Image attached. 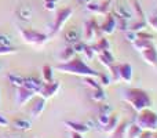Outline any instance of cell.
I'll list each match as a JSON object with an SVG mask.
<instances>
[{
	"label": "cell",
	"mask_w": 157,
	"mask_h": 138,
	"mask_svg": "<svg viewBox=\"0 0 157 138\" xmlns=\"http://www.w3.org/2000/svg\"><path fill=\"white\" fill-rule=\"evenodd\" d=\"M55 69H57L58 72L68 73V75H75V76H81V77H86V76L98 77V76H99L98 70L88 66L81 58H72L68 62H61L59 65L55 66Z\"/></svg>",
	"instance_id": "1"
},
{
	"label": "cell",
	"mask_w": 157,
	"mask_h": 138,
	"mask_svg": "<svg viewBox=\"0 0 157 138\" xmlns=\"http://www.w3.org/2000/svg\"><path fill=\"white\" fill-rule=\"evenodd\" d=\"M123 100L130 104L134 111H136V112L147 109L152 105V98L142 89H127L124 91Z\"/></svg>",
	"instance_id": "2"
},
{
	"label": "cell",
	"mask_w": 157,
	"mask_h": 138,
	"mask_svg": "<svg viewBox=\"0 0 157 138\" xmlns=\"http://www.w3.org/2000/svg\"><path fill=\"white\" fill-rule=\"evenodd\" d=\"M136 124H138L142 130L157 131V113L150 111L149 108L144 109V111L139 112L138 119H136Z\"/></svg>",
	"instance_id": "3"
},
{
	"label": "cell",
	"mask_w": 157,
	"mask_h": 138,
	"mask_svg": "<svg viewBox=\"0 0 157 138\" xmlns=\"http://www.w3.org/2000/svg\"><path fill=\"white\" fill-rule=\"evenodd\" d=\"M21 36L25 43L32 44L35 47H43L48 41V36L33 29H21Z\"/></svg>",
	"instance_id": "4"
},
{
	"label": "cell",
	"mask_w": 157,
	"mask_h": 138,
	"mask_svg": "<svg viewBox=\"0 0 157 138\" xmlns=\"http://www.w3.org/2000/svg\"><path fill=\"white\" fill-rule=\"evenodd\" d=\"M72 13H73V11H72V8H69V7L61 8V10L58 11L57 17H55V21H54V26H52V35H57V33L62 29L65 22L71 18Z\"/></svg>",
	"instance_id": "5"
},
{
	"label": "cell",
	"mask_w": 157,
	"mask_h": 138,
	"mask_svg": "<svg viewBox=\"0 0 157 138\" xmlns=\"http://www.w3.org/2000/svg\"><path fill=\"white\" fill-rule=\"evenodd\" d=\"M59 89H61V84L58 83V81H54V80L52 81H46V83L41 84L40 90H39V94H40L44 100H47V98L54 97Z\"/></svg>",
	"instance_id": "6"
},
{
	"label": "cell",
	"mask_w": 157,
	"mask_h": 138,
	"mask_svg": "<svg viewBox=\"0 0 157 138\" xmlns=\"http://www.w3.org/2000/svg\"><path fill=\"white\" fill-rule=\"evenodd\" d=\"M98 35H101V29H99V25L97 24V21L95 19L86 21V24H84V37L87 40H92Z\"/></svg>",
	"instance_id": "7"
},
{
	"label": "cell",
	"mask_w": 157,
	"mask_h": 138,
	"mask_svg": "<svg viewBox=\"0 0 157 138\" xmlns=\"http://www.w3.org/2000/svg\"><path fill=\"white\" fill-rule=\"evenodd\" d=\"M36 93L32 91V90L26 89L25 86L17 87V104L19 106H24L25 104H28L33 97H35Z\"/></svg>",
	"instance_id": "8"
},
{
	"label": "cell",
	"mask_w": 157,
	"mask_h": 138,
	"mask_svg": "<svg viewBox=\"0 0 157 138\" xmlns=\"http://www.w3.org/2000/svg\"><path fill=\"white\" fill-rule=\"evenodd\" d=\"M117 72H119L120 81L130 84L132 81V66L131 64H116Z\"/></svg>",
	"instance_id": "9"
},
{
	"label": "cell",
	"mask_w": 157,
	"mask_h": 138,
	"mask_svg": "<svg viewBox=\"0 0 157 138\" xmlns=\"http://www.w3.org/2000/svg\"><path fill=\"white\" fill-rule=\"evenodd\" d=\"M116 28H117V18L114 17V14L109 13L106 15V21L101 25L99 29L101 33H103V35H112V33H114Z\"/></svg>",
	"instance_id": "10"
},
{
	"label": "cell",
	"mask_w": 157,
	"mask_h": 138,
	"mask_svg": "<svg viewBox=\"0 0 157 138\" xmlns=\"http://www.w3.org/2000/svg\"><path fill=\"white\" fill-rule=\"evenodd\" d=\"M141 55L149 65H152L153 68H157V47L155 43L150 44L147 49H145L141 53Z\"/></svg>",
	"instance_id": "11"
},
{
	"label": "cell",
	"mask_w": 157,
	"mask_h": 138,
	"mask_svg": "<svg viewBox=\"0 0 157 138\" xmlns=\"http://www.w3.org/2000/svg\"><path fill=\"white\" fill-rule=\"evenodd\" d=\"M113 14H114V17H116L117 19H131L134 17V14H132V11L130 10V8L127 7V6H124V4H117V6H114V8H113Z\"/></svg>",
	"instance_id": "12"
},
{
	"label": "cell",
	"mask_w": 157,
	"mask_h": 138,
	"mask_svg": "<svg viewBox=\"0 0 157 138\" xmlns=\"http://www.w3.org/2000/svg\"><path fill=\"white\" fill-rule=\"evenodd\" d=\"M97 55H98V60L101 61V64L105 65L106 68H110V66L116 62V61H114V55L110 53V50H103V51L98 53Z\"/></svg>",
	"instance_id": "13"
},
{
	"label": "cell",
	"mask_w": 157,
	"mask_h": 138,
	"mask_svg": "<svg viewBox=\"0 0 157 138\" xmlns=\"http://www.w3.org/2000/svg\"><path fill=\"white\" fill-rule=\"evenodd\" d=\"M41 84H43V81H41L40 79L35 77V76H29V77H25L24 86L26 87V89H29V90H32V91H35V93H39V90H40Z\"/></svg>",
	"instance_id": "14"
},
{
	"label": "cell",
	"mask_w": 157,
	"mask_h": 138,
	"mask_svg": "<svg viewBox=\"0 0 157 138\" xmlns=\"http://www.w3.org/2000/svg\"><path fill=\"white\" fill-rule=\"evenodd\" d=\"M80 37H81V32L77 28H71V29H68L65 32V40L69 44H75L77 41H80Z\"/></svg>",
	"instance_id": "15"
},
{
	"label": "cell",
	"mask_w": 157,
	"mask_h": 138,
	"mask_svg": "<svg viewBox=\"0 0 157 138\" xmlns=\"http://www.w3.org/2000/svg\"><path fill=\"white\" fill-rule=\"evenodd\" d=\"M44 106H46V100H44L43 97L37 98V100L35 101V104L32 105V108H30V113H32V116L39 117L41 113H43Z\"/></svg>",
	"instance_id": "16"
},
{
	"label": "cell",
	"mask_w": 157,
	"mask_h": 138,
	"mask_svg": "<svg viewBox=\"0 0 157 138\" xmlns=\"http://www.w3.org/2000/svg\"><path fill=\"white\" fill-rule=\"evenodd\" d=\"M91 49L94 50L95 54L103 51V50H110V41H109V39H106V37H99L97 43L91 46Z\"/></svg>",
	"instance_id": "17"
},
{
	"label": "cell",
	"mask_w": 157,
	"mask_h": 138,
	"mask_svg": "<svg viewBox=\"0 0 157 138\" xmlns=\"http://www.w3.org/2000/svg\"><path fill=\"white\" fill-rule=\"evenodd\" d=\"M65 126L69 128L71 131H75V133H80V134H84L88 131V127H87L84 123H77V122H65Z\"/></svg>",
	"instance_id": "18"
},
{
	"label": "cell",
	"mask_w": 157,
	"mask_h": 138,
	"mask_svg": "<svg viewBox=\"0 0 157 138\" xmlns=\"http://www.w3.org/2000/svg\"><path fill=\"white\" fill-rule=\"evenodd\" d=\"M127 127H128V123L127 120H123V122L119 123L114 131L112 133V138H125V134H127Z\"/></svg>",
	"instance_id": "19"
},
{
	"label": "cell",
	"mask_w": 157,
	"mask_h": 138,
	"mask_svg": "<svg viewBox=\"0 0 157 138\" xmlns=\"http://www.w3.org/2000/svg\"><path fill=\"white\" fill-rule=\"evenodd\" d=\"M150 44H153L152 39H136V40L132 43V46H134V49H135L136 51L142 53L145 49H147Z\"/></svg>",
	"instance_id": "20"
},
{
	"label": "cell",
	"mask_w": 157,
	"mask_h": 138,
	"mask_svg": "<svg viewBox=\"0 0 157 138\" xmlns=\"http://www.w3.org/2000/svg\"><path fill=\"white\" fill-rule=\"evenodd\" d=\"M119 122H120V119H119V116H117V115H114V116H110L108 124L103 126V131H105V133L112 134L114 131V128L119 126Z\"/></svg>",
	"instance_id": "21"
},
{
	"label": "cell",
	"mask_w": 157,
	"mask_h": 138,
	"mask_svg": "<svg viewBox=\"0 0 157 138\" xmlns=\"http://www.w3.org/2000/svg\"><path fill=\"white\" fill-rule=\"evenodd\" d=\"M7 79L14 87H21V86H24V83H25V77H22L21 75H17V73H14V72L8 73Z\"/></svg>",
	"instance_id": "22"
},
{
	"label": "cell",
	"mask_w": 157,
	"mask_h": 138,
	"mask_svg": "<svg viewBox=\"0 0 157 138\" xmlns=\"http://www.w3.org/2000/svg\"><path fill=\"white\" fill-rule=\"evenodd\" d=\"M13 124H14V128L22 130V131H26V130H30V128H32V123H30L28 119H17V120H14Z\"/></svg>",
	"instance_id": "23"
},
{
	"label": "cell",
	"mask_w": 157,
	"mask_h": 138,
	"mask_svg": "<svg viewBox=\"0 0 157 138\" xmlns=\"http://www.w3.org/2000/svg\"><path fill=\"white\" fill-rule=\"evenodd\" d=\"M75 54H76V51H75L73 47L72 46L66 47V49L61 53V61H62V62H68V61H71L72 58L75 57Z\"/></svg>",
	"instance_id": "24"
},
{
	"label": "cell",
	"mask_w": 157,
	"mask_h": 138,
	"mask_svg": "<svg viewBox=\"0 0 157 138\" xmlns=\"http://www.w3.org/2000/svg\"><path fill=\"white\" fill-rule=\"evenodd\" d=\"M142 131L144 130H142L138 124H132L127 128V137L128 138H139L142 134Z\"/></svg>",
	"instance_id": "25"
},
{
	"label": "cell",
	"mask_w": 157,
	"mask_h": 138,
	"mask_svg": "<svg viewBox=\"0 0 157 138\" xmlns=\"http://www.w3.org/2000/svg\"><path fill=\"white\" fill-rule=\"evenodd\" d=\"M18 17L22 21H30V18H32V10L29 7H26V6H24V7H21L18 10Z\"/></svg>",
	"instance_id": "26"
},
{
	"label": "cell",
	"mask_w": 157,
	"mask_h": 138,
	"mask_svg": "<svg viewBox=\"0 0 157 138\" xmlns=\"http://www.w3.org/2000/svg\"><path fill=\"white\" fill-rule=\"evenodd\" d=\"M84 81H86V84L88 87H91L92 90H98V89H102V86H101V83L97 80V79L94 77V76H86L84 77Z\"/></svg>",
	"instance_id": "27"
},
{
	"label": "cell",
	"mask_w": 157,
	"mask_h": 138,
	"mask_svg": "<svg viewBox=\"0 0 157 138\" xmlns=\"http://www.w3.org/2000/svg\"><path fill=\"white\" fill-rule=\"evenodd\" d=\"M91 98L95 101V102H103V101L106 100V93L103 91V89L94 90V93H92Z\"/></svg>",
	"instance_id": "28"
},
{
	"label": "cell",
	"mask_w": 157,
	"mask_h": 138,
	"mask_svg": "<svg viewBox=\"0 0 157 138\" xmlns=\"http://www.w3.org/2000/svg\"><path fill=\"white\" fill-rule=\"evenodd\" d=\"M147 26V21L146 19H139L138 22L132 24L130 26V30H134V32H141V30H145Z\"/></svg>",
	"instance_id": "29"
},
{
	"label": "cell",
	"mask_w": 157,
	"mask_h": 138,
	"mask_svg": "<svg viewBox=\"0 0 157 138\" xmlns=\"http://www.w3.org/2000/svg\"><path fill=\"white\" fill-rule=\"evenodd\" d=\"M54 68L50 65H44L43 66V77L44 81H52L54 80V73H52Z\"/></svg>",
	"instance_id": "30"
},
{
	"label": "cell",
	"mask_w": 157,
	"mask_h": 138,
	"mask_svg": "<svg viewBox=\"0 0 157 138\" xmlns=\"http://www.w3.org/2000/svg\"><path fill=\"white\" fill-rule=\"evenodd\" d=\"M110 7H112V0H106V2L101 3L99 4V13L98 14H106V15H108Z\"/></svg>",
	"instance_id": "31"
},
{
	"label": "cell",
	"mask_w": 157,
	"mask_h": 138,
	"mask_svg": "<svg viewBox=\"0 0 157 138\" xmlns=\"http://www.w3.org/2000/svg\"><path fill=\"white\" fill-rule=\"evenodd\" d=\"M99 83H101V86H109V84L112 83V77H110V75H108V73H101L99 72Z\"/></svg>",
	"instance_id": "32"
},
{
	"label": "cell",
	"mask_w": 157,
	"mask_h": 138,
	"mask_svg": "<svg viewBox=\"0 0 157 138\" xmlns=\"http://www.w3.org/2000/svg\"><path fill=\"white\" fill-rule=\"evenodd\" d=\"M98 111H99V113H103V115H110L112 113V106L109 105V104H102L101 102V105L98 106Z\"/></svg>",
	"instance_id": "33"
},
{
	"label": "cell",
	"mask_w": 157,
	"mask_h": 138,
	"mask_svg": "<svg viewBox=\"0 0 157 138\" xmlns=\"http://www.w3.org/2000/svg\"><path fill=\"white\" fill-rule=\"evenodd\" d=\"M0 46L3 47H10L11 46V39L8 35H4V33H0Z\"/></svg>",
	"instance_id": "34"
},
{
	"label": "cell",
	"mask_w": 157,
	"mask_h": 138,
	"mask_svg": "<svg viewBox=\"0 0 157 138\" xmlns=\"http://www.w3.org/2000/svg\"><path fill=\"white\" fill-rule=\"evenodd\" d=\"M134 10H135V13L138 14L139 19H145V13H144V10H142V7H141V4H139L138 0L134 2Z\"/></svg>",
	"instance_id": "35"
},
{
	"label": "cell",
	"mask_w": 157,
	"mask_h": 138,
	"mask_svg": "<svg viewBox=\"0 0 157 138\" xmlns=\"http://www.w3.org/2000/svg\"><path fill=\"white\" fill-rule=\"evenodd\" d=\"M83 54L86 55L87 60H94V57H95V53H94V50L91 49V46H86V49H84Z\"/></svg>",
	"instance_id": "36"
},
{
	"label": "cell",
	"mask_w": 157,
	"mask_h": 138,
	"mask_svg": "<svg viewBox=\"0 0 157 138\" xmlns=\"http://www.w3.org/2000/svg\"><path fill=\"white\" fill-rule=\"evenodd\" d=\"M86 46L87 44L86 43H83V41H77V43H75V44H72V47L75 49V51L76 53H80V54H83V51H84V49H86Z\"/></svg>",
	"instance_id": "37"
},
{
	"label": "cell",
	"mask_w": 157,
	"mask_h": 138,
	"mask_svg": "<svg viewBox=\"0 0 157 138\" xmlns=\"http://www.w3.org/2000/svg\"><path fill=\"white\" fill-rule=\"evenodd\" d=\"M109 119H110V115H103V113H99V116H98V123H99L101 126H106L109 122Z\"/></svg>",
	"instance_id": "38"
},
{
	"label": "cell",
	"mask_w": 157,
	"mask_h": 138,
	"mask_svg": "<svg viewBox=\"0 0 157 138\" xmlns=\"http://www.w3.org/2000/svg\"><path fill=\"white\" fill-rule=\"evenodd\" d=\"M117 28H119L120 30H124V32H127L130 28H128V24H127V19H117Z\"/></svg>",
	"instance_id": "39"
},
{
	"label": "cell",
	"mask_w": 157,
	"mask_h": 138,
	"mask_svg": "<svg viewBox=\"0 0 157 138\" xmlns=\"http://www.w3.org/2000/svg\"><path fill=\"white\" fill-rule=\"evenodd\" d=\"M15 53V49L14 47H3L0 46V55H7V54H14Z\"/></svg>",
	"instance_id": "40"
},
{
	"label": "cell",
	"mask_w": 157,
	"mask_h": 138,
	"mask_svg": "<svg viewBox=\"0 0 157 138\" xmlns=\"http://www.w3.org/2000/svg\"><path fill=\"white\" fill-rule=\"evenodd\" d=\"M125 37H127L128 41H131V43H134V41L136 40V32H134V30H127V35H125Z\"/></svg>",
	"instance_id": "41"
},
{
	"label": "cell",
	"mask_w": 157,
	"mask_h": 138,
	"mask_svg": "<svg viewBox=\"0 0 157 138\" xmlns=\"http://www.w3.org/2000/svg\"><path fill=\"white\" fill-rule=\"evenodd\" d=\"M136 39H152L153 40V36L145 30H141V32H136Z\"/></svg>",
	"instance_id": "42"
},
{
	"label": "cell",
	"mask_w": 157,
	"mask_h": 138,
	"mask_svg": "<svg viewBox=\"0 0 157 138\" xmlns=\"http://www.w3.org/2000/svg\"><path fill=\"white\" fill-rule=\"evenodd\" d=\"M87 10L91 11V13H99V4H95V3H88V4H87Z\"/></svg>",
	"instance_id": "43"
},
{
	"label": "cell",
	"mask_w": 157,
	"mask_h": 138,
	"mask_svg": "<svg viewBox=\"0 0 157 138\" xmlns=\"http://www.w3.org/2000/svg\"><path fill=\"white\" fill-rule=\"evenodd\" d=\"M55 6H57V3H54V2H46V0H44V8H46V10L54 11L55 10Z\"/></svg>",
	"instance_id": "44"
},
{
	"label": "cell",
	"mask_w": 157,
	"mask_h": 138,
	"mask_svg": "<svg viewBox=\"0 0 157 138\" xmlns=\"http://www.w3.org/2000/svg\"><path fill=\"white\" fill-rule=\"evenodd\" d=\"M147 24H149L152 28L157 29V17H152V18H150L149 21H147Z\"/></svg>",
	"instance_id": "45"
},
{
	"label": "cell",
	"mask_w": 157,
	"mask_h": 138,
	"mask_svg": "<svg viewBox=\"0 0 157 138\" xmlns=\"http://www.w3.org/2000/svg\"><path fill=\"white\" fill-rule=\"evenodd\" d=\"M4 126H8V120L3 115H0V127H4Z\"/></svg>",
	"instance_id": "46"
},
{
	"label": "cell",
	"mask_w": 157,
	"mask_h": 138,
	"mask_svg": "<svg viewBox=\"0 0 157 138\" xmlns=\"http://www.w3.org/2000/svg\"><path fill=\"white\" fill-rule=\"evenodd\" d=\"M84 124L88 127V130H90V128H94L95 127V123H94V120H92V119H88L86 123H84Z\"/></svg>",
	"instance_id": "47"
},
{
	"label": "cell",
	"mask_w": 157,
	"mask_h": 138,
	"mask_svg": "<svg viewBox=\"0 0 157 138\" xmlns=\"http://www.w3.org/2000/svg\"><path fill=\"white\" fill-rule=\"evenodd\" d=\"M71 138H83V134H80V133H75V131H72Z\"/></svg>",
	"instance_id": "48"
},
{
	"label": "cell",
	"mask_w": 157,
	"mask_h": 138,
	"mask_svg": "<svg viewBox=\"0 0 157 138\" xmlns=\"http://www.w3.org/2000/svg\"><path fill=\"white\" fill-rule=\"evenodd\" d=\"M80 3H83V4H88V3H91V0H78Z\"/></svg>",
	"instance_id": "49"
},
{
	"label": "cell",
	"mask_w": 157,
	"mask_h": 138,
	"mask_svg": "<svg viewBox=\"0 0 157 138\" xmlns=\"http://www.w3.org/2000/svg\"><path fill=\"white\" fill-rule=\"evenodd\" d=\"M46 2H54V3H57L58 0H46Z\"/></svg>",
	"instance_id": "50"
},
{
	"label": "cell",
	"mask_w": 157,
	"mask_h": 138,
	"mask_svg": "<svg viewBox=\"0 0 157 138\" xmlns=\"http://www.w3.org/2000/svg\"><path fill=\"white\" fill-rule=\"evenodd\" d=\"M0 69H2V65H0Z\"/></svg>",
	"instance_id": "51"
},
{
	"label": "cell",
	"mask_w": 157,
	"mask_h": 138,
	"mask_svg": "<svg viewBox=\"0 0 157 138\" xmlns=\"http://www.w3.org/2000/svg\"><path fill=\"white\" fill-rule=\"evenodd\" d=\"M156 17H157V15H156Z\"/></svg>",
	"instance_id": "52"
}]
</instances>
